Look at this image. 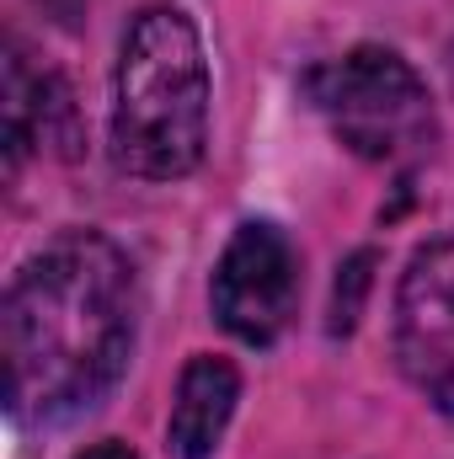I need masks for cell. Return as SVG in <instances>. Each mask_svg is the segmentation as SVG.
<instances>
[{
	"instance_id": "cell-1",
	"label": "cell",
	"mask_w": 454,
	"mask_h": 459,
	"mask_svg": "<svg viewBox=\"0 0 454 459\" xmlns=\"http://www.w3.org/2000/svg\"><path fill=\"white\" fill-rule=\"evenodd\" d=\"M139 321L134 262L97 230L48 240L5 289V401L27 417H75L128 368Z\"/></svg>"
},
{
	"instance_id": "cell-2",
	"label": "cell",
	"mask_w": 454,
	"mask_h": 459,
	"mask_svg": "<svg viewBox=\"0 0 454 459\" xmlns=\"http://www.w3.org/2000/svg\"><path fill=\"white\" fill-rule=\"evenodd\" d=\"M209 144V59L198 27L171 5H144L118 48L113 155L144 182L198 171Z\"/></svg>"
},
{
	"instance_id": "cell-3",
	"label": "cell",
	"mask_w": 454,
	"mask_h": 459,
	"mask_svg": "<svg viewBox=\"0 0 454 459\" xmlns=\"http://www.w3.org/2000/svg\"><path fill=\"white\" fill-rule=\"evenodd\" d=\"M310 108L332 123L342 144L363 160H412L439 139L428 81L390 48H353L305 75Z\"/></svg>"
},
{
	"instance_id": "cell-4",
	"label": "cell",
	"mask_w": 454,
	"mask_h": 459,
	"mask_svg": "<svg viewBox=\"0 0 454 459\" xmlns=\"http://www.w3.org/2000/svg\"><path fill=\"white\" fill-rule=\"evenodd\" d=\"M300 305V256L273 220H246L214 267V316L246 347L278 342Z\"/></svg>"
},
{
	"instance_id": "cell-5",
	"label": "cell",
	"mask_w": 454,
	"mask_h": 459,
	"mask_svg": "<svg viewBox=\"0 0 454 459\" xmlns=\"http://www.w3.org/2000/svg\"><path fill=\"white\" fill-rule=\"evenodd\" d=\"M396 316H401V363L444 411H454V235L412 256Z\"/></svg>"
},
{
	"instance_id": "cell-6",
	"label": "cell",
	"mask_w": 454,
	"mask_h": 459,
	"mask_svg": "<svg viewBox=\"0 0 454 459\" xmlns=\"http://www.w3.org/2000/svg\"><path fill=\"white\" fill-rule=\"evenodd\" d=\"M235 401H240L235 363L198 352L182 368V379H177V401H171V422H166L171 455L177 459H214L230 417H235Z\"/></svg>"
},
{
	"instance_id": "cell-7",
	"label": "cell",
	"mask_w": 454,
	"mask_h": 459,
	"mask_svg": "<svg viewBox=\"0 0 454 459\" xmlns=\"http://www.w3.org/2000/svg\"><path fill=\"white\" fill-rule=\"evenodd\" d=\"M369 283H374V251L347 256V262H342V273H337V289H332V332H337V337L358 326Z\"/></svg>"
},
{
	"instance_id": "cell-8",
	"label": "cell",
	"mask_w": 454,
	"mask_h": 459,
	"mask_svg": "<svg viewBox=\"0 0 454 459\" xmlns=\"http://www.w3.org/2000/svg\"><path fill=\"white\" fill-rule=\"evenodd\" d=\"M81 459H134V455H128L123 444H97V449H86Z\"/></svg>"
}]
</instances>
